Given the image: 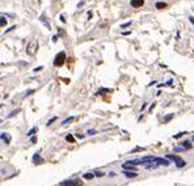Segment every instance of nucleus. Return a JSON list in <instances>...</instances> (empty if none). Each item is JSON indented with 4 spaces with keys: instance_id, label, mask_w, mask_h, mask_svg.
<instances>
[{
    "instance_id": "nucleus-1",
    "label": "nucleus",
    "mask_w": 194,
    "mask_h": 186,
    "mask_svg": "<svg viewBox=\"0 0 194 186\" xmlns=\"http://www.w3.org/2000/svg\"><path fill=\"white\" fill-rule=\"evenodd\" d=\"M160 165H163V166H168L169 165V161H168V159H161V157H154V160H152L149 164H147L146 166L148 168H157L160 166Z\"/></svg>"
},
{
    "instance_id": "nucleus-2",
    "label": "nucleus",
    "mask_w": 194,
    "mask_h": 186,
    "mask_svg": "<svg viewBox=\"0 0 194 186\" xmlns=\"http://www.w3.org/2000/svg\"><path fill=\"white\" fill-rule=\"evenodd\" d=\"M167 159L174 161V164L177 165V168H184L186 165V162L184 161V159H181L180 156H176V155H167Z\"/></svg>"
},
{
    "instance_id": "nucleus-3",
    "label": "nucleus",
    "mask_w": 194,
    "mask_h": 186,
    "mask_svg": "<svg viewBox=\"0 0 194 186\" xmlns=\"http://www.w3.org/2000/svg\"><path fill=\"white\" fill-rule=\"evenodd\" d=\"M37 49H38V42H37L36 39H33V41H30L28 43V46H26V52H28L29 55H34Z\"/></svg>"
},
{
    "instance_id": "nucleus-4",
    "label": "nucleus",
    "mask_w": 194,
    "mask_h": 186,
    "mask_svg": "<svg viewBox=\"0 0 194 186\" xmlns=\"http://www.w3.org/2000/svg\"><path fill=\"white\" fill-rule=\"evenodd\" d=\"M64 60H66V54H64V52H63V51L58 52L57 56H55V59H54V65H55V67H60V65L64 64Z\"/></svg>"
},
{
    "instance_id": "nucleus-5",
    "label": "nucleus",
    "mask_w": 194,
    "mask_h": 186,
    "mask_svg": "<svg viewBox=\"0 0 194 186\" xmlns=\"http://www.w3.org/2000/svg\"><path fill=\"white\" fill-rule=\"evenodd\" d=\"M144 4V0H131V7L134 8H139Z\"/></svg>"
},
{
    "instance_id": "nucleus-6",
    "label": "nucleus",
    "mask_w": 194,
    "mask_h": 186,
    "mask_svg": "<svg viewBox=\"0 0 194 186\" xmlns=\"http://www.w3.org/2000/svg\"><path fill=\"white\" fill-rule=\"evenodd\" d=\"M125 176L127 178H135L138 174H136L135 172H127V170H125Z\"/></svg>"
},
{
    "instance_id": "nucleus-7",
    "label": "nucleus",
    "mask_w": 194,
    "mask_h": 186,
    "mask_svg": "<svg viewBox=\"0 0 194 186\" xmlns=\"http://www.w3.org/2000/svg\"><path fill=\"white\" fill-rule=\"evenodd\" d=\"M155 7H156L157 9H163V8L167 7V4H165V3H156V4H155Z\"/></svg>"
},
{
    "instance_id": "nucleus-8",
    "label": "nucleus",
    "mask_w": 194,
    "mask_h": 186,
    "mask_svg": "<svg viewBox=\"0 0 194 186\" xmlns=\"http://www.w3.org/2000/svg\"><path fill=\"white\" fill-rule=\"evenodd\" d=\"M93 177H94V176L92 174V173H85V174L83 176V178H85V180H92Z\"/></svg>"
},
{
    "instance_id": "nucleus-9",
    "label": "nucleus",
    "mask_w": 194,
    "mask_h": 186,
    "mask_svg": "<svg viewBox=\"0 0 194 186\" xmlns=\"http://www.w3.org/2000/svg\"><path fill=\"white\" fill-rule=\"evenodd\" d=\"M39 20H41V21H42V22H43V24H45V26H46V28H47V29H50V24H49V22H47V21H45V17H43V16H41V18H39Z\"/></svg>"
},
{
    "instance_id": "nucleus-10",
    "label": "nucleus",
    "mask_w": 194,
    "mask_h": 186,
    "mask_svg": "<svg viewBox=\"0 0 194 186\" xmlns=\"http://www.w3.org/2000/svg\"><path fill=\"white\" fill-rule=\"evenodd\" d=\"M172 84H173V80H172V79H170V80H168L167 83H164V84H160L159 86H168V85H172Z\"/></svg>"
},
{
    "instance_id": "nucleus-11",
    "label": "nucleus",
    "mask_w": 194,
    "mask_h": 186,
    "mask_svg": "<svg viewBox=\"0 0 194 186\" xmlns=\"http://www.w3.org/2000/svg\"><path fill=\"white\" fill-rule=\"evenodd\" d=\"M173 117H174V115H173V113H172V114H169V115H167V117L164 118V122H165V123H167V122H169V121L172 119Z\"/></svg>"
},
{
    "instance_id": "nucleus-12",
    "label": "nucleus",
    "mask_w": 194,
    "mask_h": 186,
    "mask_svg": "<svg viewBox=\"0 0 194 186\" xmlns=\"http://www.w3.org/2000/svg\"><path fill=\"white\" fill-rule=\"evenodd\" d=\"M66 140H67V141H71V143H73V141H75V139H73L72 135H67V136H66Z\"/></svg>"
},
{
    "instance_id": "nucleus-13",
    "label": "nucleus",
    "mask_w": 194,
    "mask_h": 186,
    "mask_svg": "<svg viewBox=\"0 0 194 186\" xmlns=\"http://www.w3.org/2000/svg\"><path fill=\"white\" fill-rule=\"evenodd\" d=\"M71 121H73V117H70V118H67V119H64L62 122V125H67V123H70Z\"/></svg>"
},
{
    "instance_id": "nucleus-14",
    "label": "nucleus",
    "mask_w": 194,
    "mask_h": 186,
    "mask_svg": "<svg viewBox=\"0 0 194 186\" xmlns=\"http://www.w3.org/2000/svg\"><path fill=\"white\" fill-rule=\"evenodd\" d=\"M106 92H110V89H98L97 94H104V93H106Z\"/></svg>"
},
{
    "instance_id": "nucleus-15",
    "label": "nucleus",
    "mask_w": 194,
    "mask_h": 186,
    "mask_svg": "<svg viewBox=\"0 0 194 186\" xmlns=\"http://www.w3.org/2000/svg\"><path fill=\"white\" fill-rule=\"evenodd\" d=\"M5 24H7V20L4 18V16H1V20H0V25H1V26H4Z\"/></svg>"
},
{
    "instance_id": "nucleus-16",
    "label": "nucleus",
    "mask_w": 194,
    "mask_h": 186,
    "mask_svg": "<svg viewBox=\"0 0 194 186\" xmlns=\"http://www.w3.org/2000/svg\"><path fill=\"white\" fill-rule=\"evenodd\" d=\"M36 131H37V128H36V127H34V128H31V130L28 132V135H33V134L36 132Z\"/></svg>"
},
{
    "instance_id": "nucleus-17",
    "label": "nucleus",
    "mask_w": 194,
    "mask_h": 186,
    "mask_svg": "<svg viewBox=\"0 0 194 186\" xmlns=\"http://www.w3.org/2000/svg\"><path fill=\"white\" fill-rule=\"evenodd\" d=\"M131 25V22H126V24H122V25H121V28H127V26H130Z\"/></svg>"
},
{
    "instance_id": "nucleus-18",
    "label": "nucleus",
    "mask_w": 194,
    "mask_h": 186,
    "mask_svg": "<svg viewBox=\"0 0 194 186\" xmlns=\"http://www.w3.org/2000/svg\"><path fill=\"white\" fill-rule=\"evenodd\" d=\"M55 119H57V118H55V117H52V118H51V119H50V121H49V122H47V126H50V125H51V123H52V122H54V121H55Z\"/></svg>"
},
{
    "instance_id": "nucleus-19",
    "label": "nucleus",
    "mask_w": 194,
    "mask_h": 186,
    "mask_svg": "<svg viewBox=\"0 0 194 186\" xmlns=\"http://www.w3.org/2000/svg\"><path fill=\"white\" fill-rule=\"evenodd\" d=\"M42 68H43V67H42V65H39V67H37V68H34V72H38V71H41L42 70Z\"/></svg>"
},
{
    "instance_id": "nucleus-20",
    "label": "nucleus",
    "mask_w": 194,
    "mask_h": 186,
    "mask_svg": "<svg viewBox=\"0 0 194 186\" xmlns=\"http://www.w3.org/2000/svg\"><path fill=\"white\" fill-rule=\"evenodd\" d=\"M87 134H89V135H94L96 131H94V130H88V132H87Z\"/></svg>"
},
{
    "instance_id": "nucleus-21",
    "label": "nucleus",
    "mask_w": 194,
    "mask_h": 186,
    "mask_svg": "<svg viewBox=\"0 0 194 186\" xmlns=\"http://www.w3.org/2000/svg\"><path fill=\"white\" fill-rule=\"evenodd\" d=\"M33 92H34V89H30V91H28V92L25 93V96H29V94H31Z\"/></svg>"
},
{
    "instance_id": "nucleus-22",
    "label": "nucleus",
    "mask_w": 194,
    "mask_h": 186,
    "mask_svg": "<svg viewBox=\"0 0 194 186\" xmlns=\"http://www.w3.org/2000/svg\"><path fill=\"white\" fill-rule=\"evenodd\" d=\"M17 113H18V110H15V111H12V114H9V115H8V117H13V115H15V114H17Z\"/></svg>"
},
{
    "instance_id": "nucleus-23",
    "label": "nucleus",
    "mask_w": 194,
    "mask_h": 186,
    "mask_svg": "<svg viewBox=\"0 0 194 186\" xmlns=\"http://www.w3.org/2000/svg\"><path fill=\"white\" fill-rule=\"evenodd\" d=\"M96 176H97V177H102V176H104V173H101V172H96Z\"/></svg>"
},
{
    "instance_id": "nucleus-24",
    "label": "nucleus",
    "mask_w": 194,
    "mask_h": 186,
    "mask_svg": "<svg viewBox=\"0 0 194 186\" xmlns=\"http://www.w3.org/2000/svg\"><path fill=\"white\" fill-rule=\"evenodd\" d=\"M185 132H180V134H177V135H174V138H180V136H182Z\"/></svg>"
},
{
    "instance_id": "nucleus-25",
    "label": "nucleus",
    "mask_w": 194,
    "mask_h": 186,
    "mask_svg": "<svg viewBox=\"0 0 194 186\" xmlns=\"http://www.w3.org/2000/svg\"><path fill=\"white\" fill-rule=\"evenodd\" d=\"M109 177H115V173H114V172H112V173H109Z\"/></svg>"
},
{
    "instance_id": "nucleus-26",
    "label": "nucleus",
    "mask_w": 194,
    "mask_h": 186,
    "mask_svg": "<svg viewBox=\"0 0 194 186\" xmlns=\"http://www.w3.org/2000/svg\"><path fill=\"white\" fill-rule=\"evenodd\" d=\"M52 41H54V42H57V41H58V37H57V36H55V37H52Z\"/></svg>"
},
{
    "instance_id": "nucleus-27",
    "label": "nucleus",
    "mask_w": 194,
    "mask_h": 186,
    "mask_svg": "<svg viewBox=\"0 0 194 186\" xmlns=\"http://www.w3.org/2000/svg\"><path fill=\"white\" fill-rule=\"evenodd\" d=\"M154 107H155V104H152L151 107H149V111H152V109H154Z\"/></svg>"
},
{
    "instance_id": "nucleus-28",
    "label": "nucleus",
    "mask_w": 194,
    "mask_h": 186,
    "mask_svg": "<svg viewBox=\"0 0 194 186\" xmlns=\"http://www.w3.org/2000/svg\"><path fill=\"white\" fill-rule=\"evenodd\" d=\"M189 18H190V22L194 24V17H189Z\"/></svg>"
},
{
    "instance_id": "nucleus-29",
    "label": "nucleus",
    "mask_w": 194,
    "mask_h": 186,
    "mask_svg": "<svg viewBox=\"0 0 194 186\" xmlns=\"http://www.w3.org/2000/svg\"><path fill=\"white\" fill-rule=\"evenodd\" d=\"M193 141H194V136H193Z\"/></svg>"
}]
</instances>
